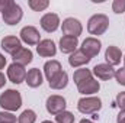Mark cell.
I'll list each match as a JSON object with an SVG mask.
<instances>
[{"instance_id":"6da1fadb","label":"cell","mask_w":125,"mask_h":123,"mask_svg":"<svg viewBox=\"0 0 125 123\" xmlns=\"http://www.w3.org/2000/svg\"><path fill=\"white\" fill-rule=\"evenodd\" d=\"M0 106L7 112H16L22 106V96L18 90H6L0 94Z\"/></svg>"},{"instance_id":"7a4b0ae2","label":"cell","mask_w":125,"mask_h":123,"mask_svg":"<svg viewBox=\"0 0 125 123\" xmlns=\"http://www.w3.org/2000/svg\"><path fill=\"white\" fill-rule=\"evenodd\" d=\"M108 28H109V18L102 13L93 15L87 22V31L90 35H97V36L103 35Z\"/></svg>"},{"instance_id":"3957f363","label":"cell","mask_w":125,"mask_h":123,"mask_svg":"<svg viewBox=\"0 0 125 123\" xmlns=\"http://www.w3.org/2000/svg\"><path fill=\"white\" fill-rule=\"evenodd\" d=\"M77 109L83 114H93L102 109V100L99 97H83L77 101Z\"/></svg>"},{"instance_id":"277c9868","label":"cell","mask_w":125,"mask_h":123,"mask_svg":"<svg viewBox=\"0 0 125 123\" xmlns=\"http://www.w3.org/2000/svg\"><path fill=\"white\" fill-rule=\"evenodd\" d=\"M62 33L65 36H73V38H79L83 32V26L80 23V20L74 19V18H67L62 20L61 25Z\"/></svg>"},{"instance_id":"5b68a950","label":"cell","mask_w":125,"mask_h":123,"mask_svg":"<svg viewBox=\"0 0 125 123\" xmlns=\"http://www.w3.org/2000/svg\"><path fill=\"white\" fill-rule=\"evenodd\" d=\"M1 15H3V20H4V23L13 26V25H18V23L22 20L23 12H22V7H21L18 3L13 1V4H12L4 13H1Z\"/></svg>"},{"instance_id":"8992f818","label":"cell","mask_w":125,"mask_h":123,"mask_svg":"<svg viewBox=\"0 0 125 123\" xmlns=\"http://www.w3.org/2000/svg\"><path fill=\"white\" fill-rule=\"evenodd\" d=\"M45 106H47L48 113L57 116V114H60L62 112H65V106H67V104H65V98H64V97L54 94V96H50V97L47 98Z\"/></svg>"},{"instance_id":"52a82bcc","label":"cell","mask_w":125,"mask_h":123,"mask_svg":"<svg viewBox=\"0 0 125 123\" xmlns=\"http://www.w3.org/2000/svg\"><path fill=\"white\" fill-rule=\"evenodd\" d=\"M26 70L23 65H19V64H10L9 68H7V78L13 83V84H21L26 80Z\"/></svg>"},{"instance_id":"ba28073f","label":"cell","mask_w":125,"mask_h":123,"mask_svg":"<svg viewBox=\"0 0 125 123\" xmlns=\"http://www.w3.org/2000/svg\"><path fill=\"white\" fill-rule=\"evenodd\" d=\"M21 41L28 45H38L41 42V35L35 26H25L21 29Z\"/></svg>"},{"instance_id":"9c48e42d","label":"cell","mask_w":125,"mask_h":123,"mask_svg":"<svg viewBox=\"0 0 125 123\" xmlns=\"http://www.w3.org/2000/svg\"><path fill=\"white\" fill-rule=\"evenodd\" d=\"M100 46H102V44H100L99 39H96V38H86V39L83 41V44H82L80 51L84 52V54L92 60L93 57H96V55L100 52Z\"/></svg>"},{"instance_id":"30bf717a","label":"cell","mask_w":125,"mask_h":123,"mask_svg":"<svg viewBox=\"0 0 125 123\" xmlns=\"http://www.w3.org/2000/svg\"><path fill=\"white\" fill-rule=\"evenodd\" d=\"M60 26V18L57 13H45L41 18V28L45 32H55Z\"/></svg>"},{"instance_id":"8fae6325","label":"cell","mask_w":125,"mask_h":123,"mask_svg":"<svg viewBox=\"0 0 125 123\" xmlns=\"http://www.w3.org/2000/svg\"><path fill=\"white\" fill-rule=\"evenodd\" d=\"M99 88H100V84H99L97 80H94L93 77L86 78V80H83V81H80V83L77 84L79 93H82V94H84V96L94 94V93L99 91Z\"/></svg>"},{"instance_id":"7c38bea8","label":"cell","mask_w":125,"mask_h":123,"mask_svg":"<svg viewBox=\"0 0 125 123\" xmlns=\"http://www.w3.org/2000/svg\"><path fill=\"white\" fill-rule=\"evenodd\" d=\"M1 48H3L4 52L13 55V54H16V52L22 48V42H21L19 38L9 35V36H4V38L1 39Z\"/></svg>"},{"instance_id":"4fadbf2b","label":"cell","mask_w":125,"mask_h":123,"mask_svg":"<svg viewBox=\"0 0 125 123\" xmlns=\"http://www.w3.org/2000/svg\"><path fill=\"white\" fill-rule=\"evenodd\" d=\"M36 52L44 58H50V57H54L57 54V46H55L54 41L44 39L36 45Z\"/></svg>"},{"instance_id":"5bb4252c","label":"cell","mask_w":125,"mask_h":123,"mask_svg":"<svg viewBox=\"0 0 125 123\" xmlns=\"http://www.w3.org/2000/svg\"><path fill=\"white\" fill-rule=\"evenodd\" d=\"M93 74L99 80L108 81V80L115 77V70L109 64H97V65H94V68H93Z\"/></svg>"},{"instance_id":"9a60e30c","label":"cell","mask_w":125,"mask_h":123,"mask_svg":"<svg viewBox=\"0 0 125 123\" xmlns=\"http://www.w3.org/2000/svg\"><path fill=\"white\" fill-rule=\"evenodd\" d=\"M105 60H106V64H109L111 67H115V65L121 64V60H122L121 49L115 45H109L105 51Z\"/></svg>"},{"instance_id":"2e32d148","label":"cell","mask_w":125,"mask_h":123,"mask_svg":"<svg viewBox=\"0 0 125 123\" xmlns=\"http://www.w3.org/2000/svg\"><path fill=\"white\" fill-rule=\"evenodd\" d=\"M79 46V41L77 38H73V36H62L60 39V49H61L62 54H73Z\"/></svg>"},{"instance_id":"e0dca14e","label":"cell","mask_w":125,"mask_h":123,"mask_svg":"<svg viewBox=\"0 0 125 123\" xmlns=\"http://www.w3.org/2000/svg\"><path fill=\"white\" fill-rule=\"evenodd\" d=\"M12 58H13V62H15V64H19V65H23V67H25V65H28V64H31L32 62L33 55H32L31 49L22 46L16 54L12 55Z\"/></svg>"},{"instance_id":"ac0fdd59","label":"cell","mask_w":125,"mask_h":123,"mask_svg":"<svg viewBox=\"0 0 125 123\" xmlns=\"http://www.w3.org/2000/svg\"><path fill=\"white\" fill-rule=\"evenodd\" d=\"M61 71H62L61 64H60V61H57V60L47 61L45 65H44V74H45V77H47L48 81L52 80V78H54L57 74H60Z\"/></svg>"},{"instance_id":"d6986e66","label":"cell","mask_w":125,"mask_h":123,"mask_svg":"<svg viewBox=\"0 0 125 123\" xmlns=\"http://www.w3.org/2000/svg\"><path fill=\"white\" fill-rule=\"evenodd\" d=\"M48 84H50V87H51L52 90H62V88L67 87V84H68V74H67L65 71H61V72L57 74L52 80H50Z\"/></svg>"},{"instance_id":"ffe728a7","label":"cell","mask_w":125,"mask_h":123,"mask_svg":"<svg viewBox=\"0 0 125 123\" xmlns=\"http://www.w3.org/2000/svg\"><path fill=\"white\" fill-rule=\"evenodd\" d=\"M90 62V58L84 54V52H82L80 49L79 51H74L71 55H70V58H68V64L71 65V67H82V65H86V64H89Z\"/></svg>"},{"instance_id":"44dd1931","label":"cell","mask_w":125,"mask_h":123,"mask_svg":"<svg viewBox=\"0 0 125 123\" xmlns=\"http://www.w3.org/2000/svg\"><path fill=\"white\" fill-rule=\"evenodd\" d=\"M26 84L32 87V88H36V87H39L41 84H42V74H41V71L38 70V68H32L28 71V74H26Z\"/></svg>"},{"instance_id":"7402d4cb","label":"cell","mask_w":125,"mask_h":123,"mask_svg":"<svg viewBox=\"0 0 125 123\" xmlns=\"http://www.w3.org/2000/svg\"><path fill=\"white\" fill-rule=\"evenodd\" d=\"M90 77H93V72H92L90 70H87V68L76 70L74 74H73V80H74L76 84H79L80 81H83V80H86V78H90Z\"/></svg>"},{"instance_id":"603a6c76","label":"cell","mask_w":125,"mask_h":123,"mask_svg":"<svg viewBox=\"0 0 125 123\" xmlns=\"http://www.w3.org/2000/svg\"><path fill=\"white\" fill-rule=\"evenodd\" d=\"M35 120H36V113L33 110H25L18 117V123H35Z\"/></svg>"},{"instance_id":"cb8c5ba5","label":"cell","mask_w":125,"mask_h":123,"mask_svg":"<svg viewBox=\"0 0 125 123\" xmlns=\"http://www.w3.org/2000/svg\"><path fill=\"white\" fill-rule=\"evenodd\" d=\"M28 4L33 12H42L50 6V1L48 0H29Z\"/></svg>"},{"instance_id":"d4e9b609","label":"cell","mask_w":125,"mask_h":123,"mask_svg":"<svg viewBox=\"0 0 125 123\" xmlns=\"http://www.w3.org/2000/svg\"><path fill=\"white\" fill-rule=\"evenodd\" d=\"M55 122L57 123H74V116L70 112H62V113L55 116Z\"/></svg>"},{"instance_id":"484cf974","label":"cell","mask_w":125,"mask_h":123,"mask_svg":"<svg viewBox=\"0 0 125 123\" xmlns=\"http://www.w3.org/2000/svg\"><path fill=\"white\" fill-rule=\"evenodd\" d=\"M0 123H16V116L12 112H0Z\"/></svg>"},{"instance_id":"4316f807","label":"cell","mask_w":125,"mask_h":123,"mask_svg":"<svg viewBox=\"0 0 125 123\" xmlns=\"http://www.w3.org/2000/svg\"><path fill=\"white\" fill-rule=\"evenodd\" d=\"M112 10L115 13H124L125 12V0H114L112 3Z\"/></svg>"},{"instance_id":"83f0119b","label":"cell","mask_w":125,"mask_h":123,"mask_svg":"<svg viewBox=\"0 0 125 123\" xmlns=\"http://www.w3.org/2000/svg\"><path fill=\"white\" fill-rule=\"evenodd\" d=\"M115 78H116V81H118L121 86H125V67L115 71Z\"/></svg>"},{"instance_id":"f1b7e54d","label":"cell","mask_w":125,"mask_h":123,"mask_svg":"<svg viewBox=\"0 0 125 123\" xmlns=\"http://www.w3.org/2000/svg\"><path fill=\"white\" fill-rule=\"evenodd\" d=\"M115 104L121 109V112H122V110H125V91H121L118 96H116Z\"/></svg>"},{"instance_id":"f546056e","label":"cell","mask_w":125,"mask_h":123,"mask_svg":"<svg viewBox=\"0 0 125 123\" xmlns=\"http://www.w3.org/2000/svg\"><path fill=\"white\" fill-rule=\"evenodd\" d=\"M12 4H13V0H0V12L4 13Z\"/></svg>"},{"instance_id":"4dcf8cb0","label":"cell","mask_w":125,"mask_h":123,"mask_svg":"<svg viewBox=\"0 0 125 123\" xmlns=\"http://www.w3.org/2000/svg\"><path fill=\"white\" fill-rule=\"evenodd\" d=\"M116 123H125V110L119 112V114L116 116Z\"/></svg>"},{"instance_id":"1f68e13d","label":"cell","mask_w":125,"mask_h":123,"mask_svg":"<svg viewBox=\"0 0 125 123\" xmlns=\"http://www.w3.org/2000/svg\"><path fill=\"white\" fill-rule=\"evenodd\" d=\"M4 84H6V77H4V74L0 72V88H3Z\"/></svg>"},{"instance_id":"d6a6232c","label":"cell","mask_w":125,"mask_h":123,"mask_svg":"<svg viewBox=\"0 0 125 123\" xmlns=\"http://www.w3.org/2000/svg\"><path fill=\"white\" fill-rule=\"evenodd\" d=\"M4 65H6V58L0 54V70H3V68H4Z\"/></svg>"},{"instance_id":"836d02e7","label":"cell","mask_w":125,"mask_h":123,"mask_svg":"<svg viewBox=\"0 0 125 123\" xmlns=\"http://www.w3.org/2000/svg\"><path fill=\"white\" fill-rule=\"evenodd\" d=\"M79 123H94L93 120H89V119H82Z\"/></svg>"},{"instance_id":"e575fe53","label":"cell","mask_w":125,"mask_h":123,"mask_svg":"<svg viewBox=\"0 0 125 123\" xmlns=\"http://www.w3.org/2000/svg\"><path fill=\"white\" fill-rule=\"evenodd\" d=\"M42 123H54V122H51V120H44Z\"/></svg>"},{"instance_id":"d590c367","label":"cell","mask_w":125,"mask_h":123,"mask_svg":"<svg viewBox=\"0 0 125 123\" xmlns=\"http://www.w3.org/2000/svg\"><path fill=\"white\" fill-rule=\"evenodd\" d=\"M122 60H124V65H125V55H124V58H122Z\"/></svg>"}]
</instances>
